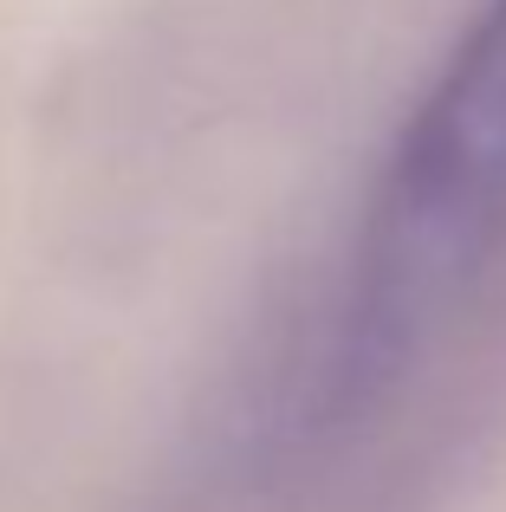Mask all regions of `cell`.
<instances>
[{"instance_id":"6da1fadb","label":"cell","mask_w":506,"mask_h":512,"mask_svg":"<svg viewBox=\"0 0 506 512\" xmlns=\"http://www.w3.org/2000/svg\"><path fill=\"white\" fill-rule=\"evenodd\" d=\"M506 247V0H487L390 150L351 292L357 370L396 363Z\"/></svg>"}]
</instances>
